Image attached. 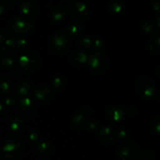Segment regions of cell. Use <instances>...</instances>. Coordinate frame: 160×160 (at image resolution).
I'll use <instances>...</instances> for the list:
<instances>
[{
	"instance_id": "cell-1",
	"label": "cell",
	"mask_w": 160,
	"mask_h": 160,
	"mask_svg": "<svg viewBox=\"0 0 160 160\" xmlns=\"http://www.w3.org/2000/svg\"><path fill=\"white\" fill-rule=\"evenodd\" d=\"M33 29V23L26 17H15L9 22L7 26L8 34L13 38L25 37L31 34Z\"/></svg>"
},
{
	"instance_id": "cell-2",
	"label": "cell",
	"mask_w": 160,
	"mask_h": 160,
	"mask_svg": "<svg viewBox=\"0 0 160 160\" xmlns=\"http://www.w3.org/2000/svg\"><path fill=\"white\" fill-rule=\"evenodd\" d=\"M88 65L91 70L95 73L102 74L109 67V57L102 50H93L88 56Z\"/></svg>"
},
{
	"instance_id": "cell-3",
	"label": "cell",
	"mask_w": 160,
	"mask_h": 160,
	"mask_svg": "<svg viewBox=\"0 0 160 160\" xmlns=\"http://www.w3.org/2000/svg\"><path fill=\"white\" fill-rule=\"evenodd\" d=\"M67 11L70 17L78 21H86L90 17L92 9L87 3L82 1L73 0L68 5Z\"/></svg>"
},
{
	"instance_id": "cell-4",
	"label": "cell",
	"mask_w": 160,
	"mask_h": 160,
	"mask_svg": "<svg viewBox=\"0 0 160 160\" xmlns=\"http://www.w3.org/2000/svg\"><path fill=\"white\" fill-rule=\"evenodd\" d=\"M138 95L144 99L152 98L156 93V84L151 78L145 75L138 77L134 83Z\"/></svg>"
},
{
	"instance_id": "cell-5",
	"label": "cell",
	"mask_w": 160,
	"mask_h": 160,
	"mask_svg": "<svg viewBox=\"0 0 160 160\" xmlns=\"http://www.w3.org/2000/svg\"><path fill=\"white\" fill-rule=\"evenodd\" d=\"M18 62L23 70L31 72L37 70L39 67L41 57L35 52L27 51L20 56Z\"/></svg>"
},
{
	"instance_id": "cell-6",
	"label": "cell",
	"mask_w": 160,
	"mask_h": 160,
	"mask_svg": "<svg viewBox=\"0 0 160 160\" xmlns=\"http://www.w3.org/2000/svg\"><path fill=\"white\" fill-rule=\"evenodd\" d=\"M22 146L20 141L14 138H9L2 148V156L7 159H14L20 156Z\"/></svg>"
},
{
	"instance_id": "cell-7",
	"label": "cell",
	"mask_w": 160,
	"mask_h": 160,
	"mask_svg": "<svg viewBox=\"0 0 160 160\" xmlns=\"http://www.w3.org/2000/svg\"><path fill=\"white\" fill-rule=\"evenodd\" d=\"M138 152V147L132 142H127L120 145L117 150V154L121 160H134Z\"/></svg>"
},
{
	"instance_id": "cell-8",
	"label": "cell",
	"mask_w": 160,
	"mask_h": 160,
	"mask_svg": "<svg viewBox=\"0 0 160 160\" xmlns=\"http://www.w3.org/2000/svg\"><path fill=\"white\" fill-rule=\"evenodd\" d=\"M20 9L26 18H37L40 13V6L34 0H23L20 2Z\"/></svg>"
},
{
	"instance_id": "cell-9",
	"label": "cell",
	"mask_w": 160,
	"mask_h": 160,
	"mask_svg": "<svg viewBox=\"0 0 160 160\" xmlns=\"http://www.w3.org/2000/svg\"><path fill=\"white\" fill-rule=\"evenodd\" d=\"M49 46L56 52H64L68 47V38L63 33H56L50 38Z\"/></svg>"
},
{
	"instance_id": "cell-10",
	"label": "cell",
	"mask_w": 160,
	"mask_h": 160,
	"mask_svg": "<svg viewBox=\"0 0 160 160\" xmlns=\"http://www.w3.org/2000/svg\"><path fill=\"white\" fill-rule=\"evenodd\" d=\"M34 95L38 100L43 102H47L52 99L53 92L48 86L43 84H39L34 88Z\"/></svg>"
},
{
	"instance_id": "cell-11",
	"label": "cell",
	"mask_w": 160,
	"mask_h": 160,
	"mask_svg": "<svg viewBox=\"0 0 160 160\" xmlns=\"http://www.w3.org/2000/svg\"><path fill=\"white\" fill-rule=\"evenodd\" d=\"M98 138L100 142L106 145H111L114 142V135L112 129L108 126L98 128L97 130Z\"/></svg>"
},
{
	"instance_id": "cell-12",
	"label": "cell",
	"mask_w": 160,
	"mask_h": 160,
	"mask_svg": "<svg viewBox=\"0 0 160 160\" xmlns=\"http://www.w3.org/2000/svg\"><path fill=\"white\" fill-rule=\"evenodd\" d=\"M106 115L110 120L119 122L124 117V110L123 108L118 106H111L106 109Z\"/></svg>"
},
{
	"instance_id": "cell-13",
	"label": "cell",
	"mask_w": 160,
	"mask_h": 160,
	"mask_svg": "<svg viewBox=\"0 0 160 160\" xmlns=\"http://www.w3.org/2000/svg\"><path fill=\"white\" fill-rule=\"evenodd\" d=\"M66 15H67L66 6L62 4H56L50 11L49 17L52 21L59 22L65 18Z\"/></svg>"
},
{
	"instance_id": "cell-14",
	"label": "cell",
	"mask_w": 160,
	"mask_h": 160,
	"mask_svg": "<svg viewBox=\"0 0 160 160\" xmlns=\"http://www.w3.org/2000/svg\"><path fill=\"white\" fill-rule=\"evenodd\" d=\"M148 48L152 53L158 55L160 51V34L159 31L153 33L148 42Z\"/></svg>"
},
{
	"instance_id": "cell-15",
	"label": "cell",
	"mask_w": 160,
	"mask_h": 160,
	"mask_svg": "<svg viewBox=\"0 0 160 160\" xmlns=\"http://www.w3.org/2000/svg\"><path fill=\"white\" fill-rule=\"evenodd\" d=\"M84 118L85 117L81 112H75L70 120V124H71L72 128L77 131L82 129L83 127L85 124V119Z\"/></svg>"
},
{
	"instance_id": "cell-16",
	"label": "cell",
	"mask_w": 160,
	"mask_h": 160,
	"mask_svg": "<svg viewBox=\"0 0 160 160\" xmlns=\"http://www.w3.org/2000/svg\"><path fill=\"white\" fill-rule=\"evenodd\" d=\"M124 8V2L123 0H112L108 4L107 9L109 13L117 15L123 11Z\"/></svg>"
},
{
	"instance_id": "cell-17",
	"label": "cell",
	"mask_w": 160,
	"mask_h": 160,
	"mask_svg": "<svg viewBox=\"0 0 160 160\" xmlns=\"http://www.w3.org/2000/svg\"><path fill=\"white\" fill-rule=\"evenodd\" d=\"M72 60L74 63L78 64V65H83V64L88 62V56L85 52H83L81 50H76L72 54Z\"/></svg>"
},
{
	"instance_id": "cell-18",
	"label": "cell",
	"mask_w": 160,
	"mask_h": 160,
	"mask_svg": "<svg viewBox=\"0 0 160 160\" xmlns=\"http://www.w3.org/2000/svg\"><path fill=\"white\" fill-rule=\"evenodd\" d=\"M16 48H17L16 42L11 38L5 39L0 45V49H1L2 52L5 53V54H9V53L12 52Z\"/></svg>"
},
{
	"instance_id": "cell-19",
	"label": "cell",
	"mask_w": 160,
	"mask_h": 160,
	"mask_svg": "<svg viewBox=\"0 0 160 160\" xmlns=\"http://www.w3.org/2000/svg\"><path fill=\"white\" fill-rule=\"evenodd\" d=\"M9 128L14 133H20L24 128V120L20 117H14L11 120Z\"/></svg>"
},
{
	"instance_id": "cell-20",
	"label": "cell",
	"mask_w": 160,
	"mask_h": 160,
	"mask_svg": "<svg viewBox=\"0 0 160 160\" xmlns=\"http://www.w3.org/2000/svg\"><path fill=\"white\" fill-rule=\"evenodd\" d=\"M11 82L9 78L5 75H0V96H3L9 93L10 90Z\"/></svg>"
},
{
	"instance_id": "cell-21",
	"label": "cell",
	"mask_w": 160,
	"mask_h": 160,
	"mask_svg": "<svg viewBox=\"0 0 160 160\" xmlns=\"http://www.w3.org/2000/svg\"><path fill=\"white\" fill-rule=\"evenodd\" d=\"M31 88H32L31 81L28 79H23L19 84L17 90H18V92L20 95H23V96H26L31 92Z\"/></svg>"
},
{
	"instance_id": "cell-22",
	"label": "cell",
	"mask_w": 160,
	"mask_h": 160,
	"mask_svg": "<svg viewBox=\"0 0 160 160\" xmlns=\"http://www.w3.org/2000/svg\"><path fill=\"white\" fill-rule=\"evenodd\" d=\"M38 151L41 156H48L52 154L53 151V147L49 142H42L38 145Z\"/></svg>"
},
{
	"instance_id": "cell-23",
	"label": "cell",
	"mask_w": 160,
	"mask_h": 160,
	"mask_svg": "<svg viewBox=\"0 0 160 160\" xmlns=\"http://www.w3.org/2000/svg\"><path fill=\"white\" fill-rule=\"evenodd\" d=\"M53 87L57 92H62L67 85V79L62 75H57L53 79Z\"/></svg>"
},
{
	"instance_id": "cell-24",
	"label": "cell",
	"mask_w": 160,
	"mask_h": 160,
	"mask_svg": "<svg viewBox=\"0 0 160 160\" xmlns=\"http://www.w3.org/2000/svg\"><path fill=\"white\" fill-rule=\"evenodd\" d=\"M78 46H79L80 50L83 52L90 51L93 48L92 38H91L90 37L81 38L78 41Z\"/></svg>"
},
{
	"instance_id": "cell-25",
	"label": "cell",
	"mask_w": 160,
	"mask_h": 160,
	"mask_svg": "<svg viewBox=\"0 0 160 160\" xmlns=\"http://www.w3.org/2000/svg\"><path fill=\"white\" fill-rule=\"evenodd\" d=\"M83 31V26L79 23H73L69 25L67 32L71 36H79Z\"/></svg>"
},
{
	"instance_id": "cell-26",
	"label": "cell",
	"mask_w": 160,
	"mask_h": 160,
	"mask_svg": "<svg viewBox=\"0 0 160 160\" xmlns=\"http://www.w3.org/2000/svg\"><path fill=\"white\" fill-rule=\"evenodd\" d=\"M1 66L6 70H10L15 65V60L11 56H5L1 59Z\"/></svg>"
},
{
	"instance_id": "cell-27",
	"label": "cell",
	"mask_w": 160,
	"mask_h": 160,
	"mask_svg": "<svg viewBox=\"0 0 160 160\" xmlns=\"http://www.w3.org/2000/svg\"><path fill=\"white\" fill-rule=\"evenodd\" d=\"M18 105L21 109L23 110H28V109H31L33 106V102L28 97H23V98H20L18 100Z\"/></svg>"
},
{
	"instance_id": "cell-28",
	"label": "cell",
	"mask_w": 160,
	"mask_h": 160,
	"mask_svg": "<svg viewBox=\"0 0 160 160\" xmlns=\"http://www.w3.org/2000/svg\"><path fill=\"white\" fill-rule=\"evenodd\" d=\"M152 131L156 135L159 136L160 134V117H156L152 120L151 124H150Z\"/></svg>"
},
{
	"instance_id": "cell-29",
	"label": "cell",
	"mask_w": 160,
	"mask_h": 160,
	"mask_svg": "<svg viewBox=\"0 0 160 160\" xmlns=\"http://www.w3.org/2000/svg\"><path fill=\"white\" fill-rule=\"evenodd\" d=\"M141 27L143 31L146 34H149V33L152 32L153 29H154V25H153L152 22L148 19H145L141 23Z\"/></svg>"
},
{
	"instance_id": "cell-30",
	"label": "cell",
	"mask_w": 160,
	"mask_h": 160,
	"mask_svg": "<svg viewBox=\"0 0 160 160\" xmlns=\"http://www.w3.org/2000/svg\"><path fill=\"white\" fill-rule=\"evenodd\" d=\"M138 160H154V156L150 150L145 149L139 155Z\"/></svg>"
},
{
	"instance_id": "cell-31",
	"label": "cell",
	"mask_w": 160,
	"mask_h": 160,
	"mask_svg": "<svg viewBox=\"0 0 160 160\" xmlns=\"http://www.w3.org/2000/svg\"><path fill=\"white\" fill-rule=\"evenodd\" d=\"M28 44H29V42L28 39L21 38L17 39V41L16 42V47H17L18 49L20 50H25L28 48Z\"/></svg>"
},
{
	"instance_id": "cell-32",
	"label": "cell",
	"mask_w": 160,
	"mask_h": 160,
	"mask_svg": "<svg viewBox=\"0 0 160 160\" xmlns=\"http://www.w3.org/2000/svg\"><path fill=\"white\" fill-rule=\"evenodd\" d=\"M87 128L89 131H97L98 129V123L95 120V119H90L86 123Z\"/></svg>"
},
{
	"instance_id": "cell-33",
	"label": "cell",
	"mask_w": 160,
	"mask_h": 160,
	"mask_svg": "<svg viewBox=\"0 0 160 160\" xmlns=\"http://www.w3.org/2000/svg\"><path fill=\"white\" fill-rule=\"evenodd\" d=\"M92 45H93V48H95V50H101L104 47V42L99 38H95L92 39Z\"/></svg>"
},
{
	"instance_id": "cell-34",
	"label": "cell",
	"mask_w": 160,
	"mask_h": 160,
	"mask_svg": "<svg viewBox=\"0 0 160 160\" xmlns=\"http://www.w3.org/2000/svg\"><path fill=\"white\" fill-rule=\"evenodd\" d=\"M17 102H18V100L14 95H9L5 99V105L9 107L15 106L16 104H17Z\"/></svg>"
},
{
	"instance_id": "cell-35",
	"label": "cell",
	"mask_w": 160,
	"mask_h": 160,
	"mask_svg": "<svg viewBox=\"0 0 160 160\" xmlns=\"http://www.w3.org/2000/svg\"><path fill=\"white\" fill-rule=\"evenodd\" d=\"M137 112V108L134 107V106H130V107H128V109H126V112H124V114H127V115L130 117H135Z\"/></svg>"
},
{
	"instance_id": "cell-36",
	"label": "cell",
	"mask_w": 160,
	"mask_h": 160,
	"mask_svg": "<svg viewBox=\"0 0 160 160\" xmlns=\"http://www.w3.org/2000/svg\"><path fill=\"white\" fill-rule=\"evenodd\" d=\"M127 135H128V133L123 128H120L117 131V136L120 140H123V139L126 138Z\"/></svg>"
},
{
	"instance_id": "cell-37",
	"label": "cell",
	"mask_w": 160,
	"mask_h": 160,
	"mask_svg": "<svg viewBox=\"0 0 160 160\" xmlns=\"http://www.w3.org/2000/svg\"><path fill=\"white\" fill-rule=\"evenodd\" d=\"M28 138L31 142H32V143L35 142L36 143L39 140V135L36 132H31L28 135Z\"/></svg>"
},
{
	"instance_id": "cell-38",
	"label": "cell",
	"mask_w": 160,
	"mask_h": 160,
	"mask_svg": "<svg viewBox=\"0 0 160 160\" xmlns=\"http://www.w3.org/2000/svg\"><path fill=\"white\" fill-rule=\"evenodd\" d=\"M92 111H93V109L90 106H84L82 109H81V112L84 116V117H88V116L91 115L92 113Z\"/></svg>"
},
{
	"instance_id": "cell-39",
	"label": "cell",
	"mask_w": 160,
	"mask_h": 160,
	"mask_svg": "<svg viewBox=\"0 0 160 160\" xmlns=\"http://www.w3.org/2000/svg\"><path fill=\"white\" fill-rule=\"evenodd\" d=\"M6 7V2H5L4 1H2V0H0V16L3 13Z\"/></svg>"
},
{
	"instance_id": "cell-40",
	"label": "cell",
	"mask_w": 160,
	"mask_h": 160,
	"mask_svg": "<svg viewBox=\"0 0 160 160\" xmlns=\"http://www.w3.org/2000/svg\"><path fill=\"white\" fill-rule=\"evenodd\" d=\"M6 38V34H5V33L3 32L2 31H1V30H0V44L2 43L3 41H4Z\"/></svg>"
},
{
	"instance_id": "cell-41",
	"label": "cell",
	"mask_w": 160,
	"mask_h": 160,
	"mask_svg": "<svg viewBox=\"0 0 160 160\" xmlns=\"http://www.w3.org/2000/svg\"><path fill=\"white\" fill-rule=\"evenodd\" d=\"M153 9L156 11L159 10V1H156L153 2Z\"/></svg>"
},
{
	"instance_id": "cell-42",
	"label": "cell",
	"mask_w": 160,
	"mask_h": 160,
	"mask_svg": "<svg viewBox=\"0 0 160 160\" xmlns=\"http://www.w3.org/2000/svg\"><path fill=\"white\" fill-rule=\"evenodd\" d=\"M159 20H160V17H158L157 19H156V26H157L158 28H159V27H160Z\"/></svg>"
},
{
	"instance_id": "cell-43",
	"label": "cell",
	"mask_w": 160,
	"mask_h": 160,
	"mask_svg": "<svg viewBox=\"0 0 160 160\" xmlns=\"http://www.w3.org/2000/svg\"><path fill=\"white\" fill-rule=\"evenodd\" d=\"M2 109H3V104H2V102L1 100H0V112H2Z\"/></svg>"
},
{
	"instance_id": "cell-44",
	"label": "cell",
	"mask_w": 160,
	"mask_h": 160,
	"mask_svg": "<svg viewBox=\"0 0 160 160\" xmlns=\"http://www.w3.org/2000/svg\"><path fill=\"white\" fill-rule=\"evenodd\" d=\"M42 160H46V159H42Z\"/></svg>"
}]
</instances>
